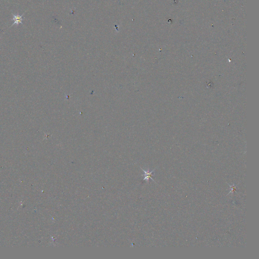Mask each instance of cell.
I'll use <instances>...</instances> for the list:
<instances>
[{"mask_svg":"<svg viewBox=\"0 0 259 259\" xmlns=\"http://www.w3.org/2000/svg\"><path fill=\"white\" fill-rule=\"evenodd\" d=\"M12 15H13V18L12 19V20H13L14 21V23L12 24V25L10 27H12V26H13V25H16L17 26H18V25L19 24H23V23H22V21L24 19V18H23V15L24 14V13L22 14V15H20L19 14H16V15H14V14H12Z\"/></svg>","mask_w":259,"mask_h":259,"instance_id":"cell-1","label":"cell"},{"mask_svg":"<svg viewBox=\"0 0 259 259\" xmlns=\"http://www.w3.org/2000/svg\"><path fill=\"white\" fill-rule=\"evenodd\" d=\"M142 170H143V171L144 172V178L143 180H146V181L148 182L149 181V180L150 179H152V180H153L154 182H155V181L154 180V179H153V178H152V176L154 175L153 174H152V173L154 172L155 169H154L153 171H152L151 172H149V171H145V170H144L143 169H142Z\"/></svg>","mask_w":259,"mask_h":259,"instance_id":"cell-2","label":"cell"},{"mask_svg":"<svg viewBox=\"0 0 259 259\" xmlns=\"http://www.w3.org/2000/svg\"><path fill=\"white\" fill-rule=\"evenodd\" d=\"M230 186V191L229 192V193H228V194H229L230 193H233V192H236V186H235V185H229Z\"/></svg>","mask_w":259,"mask_h":259,"instance_id":"cell-3","label":"cell"}]
</instances>
